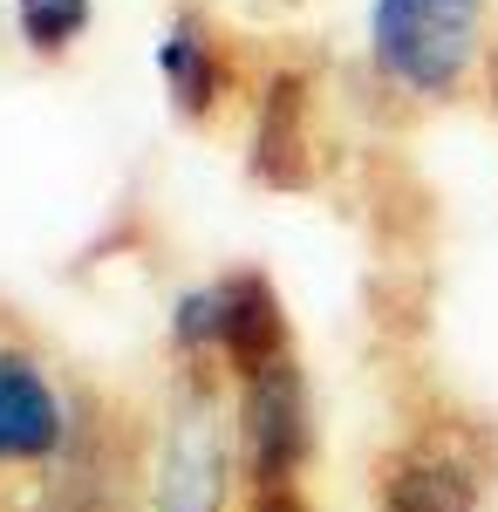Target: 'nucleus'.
<instances>
[{
    "instance_id": "obj_8",
    "label": "nucleus",
    "mask_w": 498,
    "mask_h": 512,
    "mask_svg": "<svg viewBox=\"0 0 498 512\" xmlns=\"http://www.w3.org/2000/svg\"><path fill=\"white\" fill-rule=\"evenodd\" d=\"M76 410L48 383L35 355L0 349V465H48L69 444Z\"/></svg>"
},
{
    "instance_id": "obj_3",
    "label": "nucleus",
    "mask_w": 498,
    "mask_h": 512,
    "mask_svg": "<svg viewBox=\"0 0 498 512\" xmlns=\"http://www.w3.org/2000/svg\"><path fill=\"white\" fill-rule=\"evenodd\" d=\"M492 472V431L478 417H430L376 458V512H485Z\"/></svg>"
},
{
    "instance_id": "obj_9",
    "label": "nucleus",
    "mask_w": 498,
    "mask_h": 512,
    "mask_svg": "<svg viewBox=\"0 0 498 512\" xmlns=\"http://www.w3.org/2000/svg\"><path fill=\"white\" fill-rule=\"evenodd\" d=\"M157 76H164V96L178 103V117H212L232 89V69H226V48L212 35L205 14H171V28L157 35Z\"/></svg>"
},
{
    "instance_id": "obj_4",
    "label": "nucleus",
    "mask_w": 498,
    "mask_h": 512,
    "mask_svg": "<svg viewBox=\"0 0 498 512\" xmlns=\"http://www.w3.org/2000/svg\"><path fill=\"white\" fill-rule=\"evenodd\" d=\"M376 69L410 96H458L485 55V0H376L369 7Z\"/></svg>"
},
{
    "instance_id": "obj_2",
    "label": "nucleus",
    "mask_w": 498,
    "mask_h": 512,
    "mask_svg": "<svg viewBox=\"0 0 498 512\" xmlns=\"http://www.w3.org/2000/svg\"><path fill=\"white\" fill-rule=\"evenodd\" d=\"M171 355L178 362H198V369H219L226 383L253 376L273 355H294L280 287L260 267H232V274L192 287L171 308Z\"/></svg>"
},
{
    "instance_id": "obj_10",
    "label": "nucleus",
    "mask_w": 498,
    "mask_h": 512,
    "mask_svg": "<svg viewBox=\"0 0 498 512\" xmlns=\"http://www.w3.org/2000/svg\"><path fill=\"white\" fill-rule=\"evenodd\" d=\"M89 14H96V0H14L21 41H28L35 55H62V48H76L82 28H89Z\"/></svg>"
},
{
    "instance_id": "obj_6",
    "label": "nucleus",
    "mask_w": 498,
    "mask_h": 512,
    "mask_svg": "<svg viewBox=\"0 0 498 512\" xmlns=\"http://www.w3.org/2000/svg\"><path fill=\"white\" fill-rule=\"evenodd\" d=\"M41 472L35 512H144V437L96 403L76 410L69 444Z\"/></svg>"
},
{
    "instance_id": "obj_12",
    "label": "nucleus",
    "mask_w": 498,
    "mask_h": 512,
    "mask_svg": "<svg viewBox=\"0 0 498 512\" xmlns=\"http://www.w3.org/2000/svg\"><path fill=\"white\" fill-rule=\"evenodd\" d=\"M492 96H498V62H492Z\"/></svg>"
},
{
    "instance_id": "obj_11",
    "label": "nucleus",
    "mask_w": 498,
    "mask_h": 512,
    "mask_svg": "<svg viewBox=\"0 0 498 512\" xmlns=\"http://www.w3.org/2000/svg\"><path fill=\"white\" fill-rule=\"evenodd\" d=\"M246 512H314L307 492H246Z\"/></svg>"
},
{
    "instance_id": "obj_5",
    "label": "nucleus",
    "mask_w": 498,
    "mask_h": 512,
    "mask_svg": "<svg viewBox=\"0 0 498 512\" xmlns=\"http://www.w3.org/2000/svg\"><path fill=\"white\" fill-rule=\"evenodd\" d=\"M232 424H239V472L246 492H301L314 465V383L301 355H273L253 376L232 383Z\"/></svg>"
},
{
    "instance_id": "obj_1",
    "label": "nucleus",
    "mask_w": 498,
    "mask_h": 512,
    "mask_svg": "<svg viewBox=\"0 0 498 512\" xmlns=\"http://www.w3.org/2000/svg\"><path fill=\"white\" fill-rule=\"evenodd\" d=\"M239 485L246 472H239L232 383L219 369L178 362V383L144 444V512H232Z\"/></svg>"
},
{
    "instance_id": "obj_7",
    "label": "nucleus",
    "mask_w": 498,
    "mask_h": 512,
    "mask_svg": "<svg viewBox=\"0 0 498 512\" xmlns=\"http://www.w3.org/2000/svg\"><path fill=\"white\" fill-rule=\"evenodd\" d=\"M253 178L273 192L314 185V96L301 69H273L253 110Z\"/></svg>"
}]
</instances>
